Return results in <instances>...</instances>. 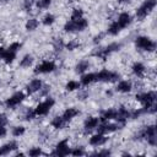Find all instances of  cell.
I'll use <instances>...</instances> for the list:
<instances>
[{"label":"cell","mask_w":157,"mask_h":157,"mask_svg":"<svg viewBox=\"0 0 157 157\" xmlns=\"http://www.w3.org/2000/svg\"><path fill=\"white\" fill-rule=\"evenodd\" d=\"M156 98H157V94H156L155 91H148V92H142V93H137L136 94V101H139L142 104L144 112L148 107L156 104Z\"/></svg>","instance_id":"6da1fadb"},{"label":"cell","mask_w":157,"mask_h":157,"mask_svg":"<svg viewBox=\"0 0 157 157\" xmlns=\"http://www.w3.org/2000/svg\"><path fill=\"white\" fill-rule=\"evenodd\" d=\"M157 1L156 0H145L137 9H136V18L139 20H144L147 15H150L152 12V10L156 7Z\"/></svg>","instance_id":"7a4b0ae2"},{"label":"cell","mask_w":157,"mask_h":157,"mask_svg":"<svg viewBox=\"0 0 157 157\" xmlns=\"http://www.w3.org/2000/svg\"><path fill=\"white\" fill-rule=\"evenodd\" d=\"M135 45H136V48H139V49H141L144 52H150V53L151 52H155V49H156V43L151 38H148L146 36H139V37H136Z\"/></svg>","instance_id":"3957f363"},{"label":"cell","mask_w":157,"mask_h":157,"mask_svg":"<svg viewBox=\"0 0 157 157\" xmlns=\"http://www.w3.org/2000/svg\"><path fill=\"white\" fill-rule=\"evenodd\" d=\"M120 75L118 72L110 71V70H101L99 72L96 74V81L98 82H105V83H113L119 80Z\"/></svg>","instance_id":"277c9868"},{"label":"cell","mask_w":157,"mask_h":157,"mask_svg":"<svg viewBox=\"0 0 157 157\" xmlns=\"http://www.w3.org/2000/svg\"><path fill=\"white\" fill-rule=\"evenodd\" d=\"M120 48H121V43H117V42H114V43L108 44V45H107V47H104V48L98 49L97 52H94V53H93V55H94V56H97V58H99V59L105 60V59H107L112 53L118 52Z\"/></svg>","instance_id":"5b68a950"},{"label":"cell","mask_w":157,"mask_h":157,"mask_svg":"<svg viewBox=\"0 0 157 157\" xmlns=\"http://www.w3.org/2000/svg\"><path fill=\"white\" fill-rule=\"evenodd\" d=\"M55 104V101H54V98H52V97H47L45 98V101H43V102H40L36 108H34V113H36V115L38 117H40V115H47L48 113H49V110L53 108V105Z\"/></svg>","instance_id":"8992f818"},{"label":"cell","mask_w":157,"mask_h":157,"mask_svg":"<svg viewBox=\"0 0 157 157\" xmlns=\"http://www.w3.org/2000/svg\"><path fill=\"white\" fill-rule=\"evenodd\" d=\"M56 69V65L52 60H44L40 64H38L34 69V74H49L53 72Z\"/></svg>","instance_id":"52a82bcc"},{"label":"cell","mask_w":157,"mask_h":157,"mask_svg":"<svg viewBox=\"0 0 157 157\" xmlns=\"http://www.w3.org/2000/svg\"><path fill=\"white\" fill-rule=\"evenodd\" d=\"M120 126H121V125H120V124H118V123L102 121V123H99V124H98L97 130H98V132L107 135V134H112V132L117 131L118 129H120Z\"/></svg>","instance_id":"ba28073f"},{"label":"cell","mask_w":157,"mask_h":157,"mask_svg":"<svg viewBox=\"0 0 157 157\" xmlns=\"http://www.w3.org/2000/svg\"><path fill=\"white\" fill-rule=\"evenodd\" d=\"M70 147H69V140L65 139V140H61L59 141L56 145H55V150L52 155L54 156H59V157H64V156H67L70 155Z\"/></svg>","instance_id":"9c48e42d"},{"label":"cell","mask_w":157,"mask_h":157,"mask_svg":"<svg viewBox=\"0 0 157 157\" xmlns=\"http://www.w3.org/2000/svg\"><path fill=\"white\" fill-rule=\"evenodd\" d=\"M151 136H157V134H156V126L155 125H147V126L142 128L135 135V140H147Z\"/></svg>","instance_id":"30bf717a"},{"label":"cell","mask_w":157,"mask_h":157,"mask_svg":"<svg viewBox=\"0 0 157 157\" xmlns=\"http://www.w3.org/2000/svg\"><path fill=\"white\" fill-rule=\"evenodd\" d=\"M26 98V94L23 93V92H16V93H13L10 98H7L6 101H5V105H6V108H15V107H17L20 103H22L23 102V99Z\"/></svg>","instance_id":"8fae6325"},{"label":"cell","mask_w":157,"mask_h":157,"mask_svg":"<svg viewBox=\"0 0 157 157\" xmlns=\"http://www.w3.org/2000/svg\"><path fill=\"white\" fill-rule=\"evenodd\" d=\"M108 141V137L104 135V134H101V132H97L94 135H92L88 140V144L91 146H94V147H98V146H102L104 145L105 142Z\"/></svg>","instance_id":"7c38bea8"},{"label":"cell","mask_w":157,"mask_h":157,"mask_svg":"<svg viewBox=\"0 0 157 157\" xmlns=\"http://www.w3.org/2000/svg\"><path fill=\"white\" fill-rule=\"evenodd\" d=\"M18 148V144L16 141H10V142H6L2 146H0V156H6V155H10L11 152L16 151Z\"/></svg>","instance_id":"4fadbf2b"},{"label":"cell","mask_w":157,"mask_h":157,"mask_svg":"<svg viewBox=\"0 0 157 157\" xmlns=\"http://www.w3.org/2000/svg\"><path fill=\"white\" fill-rule=\"evenodd\" d=\"M117 22H118V25L120 26V28L124 29V28H126V27L132 22V17H131V15L128 13V12H121V13L118 16Z\"/></svg>","instance_id":"5bb4252c"},{"label":"cell","mask_w":157,"mask_h":157,"mask_svg":"<svg viewBox=\"0 0 157 157\" xmlns=\"http://www.w3.org/2000/svg\"><path fill=\"white\" fill-rule=\"evenodd\" d=\"M99 123H101V120H99V118H97V117H90V118H87V119L85 120V123H83L85 131L88 132V131H92V130L97 129V126H98Z\"/></svg>","instance_id":"9a60e30c"},{"label":"cell","mask_w":157,"mask_h":157,"mask_svg":"<svg viewBox=\"0 0 157 157\" xmlns=\"http://www.w3.org/2000/svg\"><path fill=\"white\" fill-rule=\"evenodd\" d=\"M42 87H43V82H42L39 78H34V80H32V81L27 85L26 90H27V93H28V94H33V93L40 91Z\"/></svg>","instance_id":"2e32d148"},{"label":"cell","mask_w":157,"mask_h":157,"mask_svg":"<svg viewBox=\"0 0 157 157\" xmlns=\"http://www.w3.org/2000/svg\"><path fill=\"white\" fill-rule=\"evenodd\" d=\"M117 118V109L115 108H108L101 113L99 120L102 121H109V120H115Z\"/></svg>","instance_id":"e0dca14e"},{"label":"cell","mask_w":157,"mask_h":157,"mask_svg":"<svg viewBox=\"0 0 157 157\" xmlns=\"http://www.w3.org/2000/svg\"><path fill=\"white\" fill-rule=\"evenodd\" d=\"M131 90H132V85L128 80L119 81L118 85H117V87H115V91L117 92H120V93H129Z\"/></svg>","instance_id":"ac0fdd59"},{"label":"cell","mask_w":157,"mask_h":157,"mask_svg":"<svg viewBox=\"0 0 157 157\" xmlns=\"http://www.w3.org/2000/svg\"><path fill=\"white\" fill-rule=\"evenodd\" d=\"M131 70H132V74H134L136 77H140V78H141V77H144V75H145V72H146V66H145L142 63L136 61V63L132 64Z\"/></svg>","instance_id":"d6986e66"},{"label":"cell","mask_w":157,"mask_h":157,"mask_svg":"<svg viewBox=\"0 0 157 157\" xmlns=\"http://www.w3.org/2000/svg\"><path fill=\"white\" fill-rule=\"evenodd\" d=\"M78 114H80V110L76 109V108H74V107H71V108L65 109L61 117L65 119V121H70V120H72L74 118H76Z\"/></svg>","instance_id":"ffe728a7"},{"label":"cell","mask_w":157,"mask_h":157,"mask_svg":"<svg viewBox=\"0 0 157 157\" xmlns=\"http://www.w3.org/2000/svg\"><path fill=\"white\" fill-rule=\"evenodd\" d=\"M66 123H67V121H65V119H64L63 117H55V118H53V120H52L50 124H52V126H53L54 129L60 130V129H64V128H65Z\"/></svg>","instance_id":"44dd1931"},{"label":"cell","mask_w":157,"mask_h":157,"mask_svg":"<svg viewBox=\"0 0 157 157\" xmlns=\"http://www.w3.org/2000/svg\"><path fill=\"white\" fill-rule=\"evenodd\" d=\"M88 67H90V63L87 60H81V61H78L76 64L75 72L76 74H83V72H86L88 70Z\"/></svg>","instance_id":"7402d4cb"},{"label":"cell","mask_w":157,"mask_h":157,"mask_svg":"<svg viewBox=\"0 0 157 157\" xmlns=\"http://www.w3.org/2000/svg\"><path fill=\"white\" fill-rule=\"evenodd\" d=\"M96 81V74H93V72H90V74H85V75H82V77H81V85L82 86H88V85H91L92 82H94Z\"/></svg>","instance_id":"603a6c76"},{"label":"cell","mask_w":157,"mask_h":157,"mask_svg":"<svg viewBox=\"0 0 157 157\" xmlns=\"http://www.w3.org/2000/svg\"><path fill=\"white\" fill-rule=\"evenodd\" d=\"M74 22H75V32H82L88 26V21L85 17H82V18H80L77 21H74Z\"/></svg>","instance_id":"cb8c5ba5"},{"label":"cell","mask_w":157,"mask_h":157,"mask_svg":"<svg viewBox=\"0 0 157 157\" xmlns=\"http://www.w3.org/2000/svg\"><path fill=\"white\" fill-rule=\"evenodd\" d=\"M120 31H121L120 26L118 25L117 21H114V22H112V23L109 25V27H108V29H107V33H108L109 36H117V34L120 33Z\"/></svg>","instance_id":"d4e9b609"},{"label":"cell","mask_w":157,"mask_h":157,"mask_svg":"<svg viewBox=\"0 0 157 157\" xmlns=\"http://www.w3.org/2000/svg\"><path fill=\"white\" fill-rule=\"evenodd\" d=\"M16 54H17V53L11 52V50H9V49H6V50H5V53H4L2 60H4L6 64H11V63L16 59Z\"/></svg>","instance_id":"484cf974"},{"label":"cell","mask_w":157,"mask_h":157,"mask_svg":"<svg viewBox=\"0 0 157 157\" xmlns=\"http://www.w3.org/2000/svg\"><path fill=\"white\" fill-rule=\"evenodd\" d=\"M32 63H33V56L29 55V54H26V55L21 59V61H20V66L26 69V67H29V66L32 65Z\"/></svg>","instance_id":"4316f807"},{"label":"cell","mask_w":157,"mask_h":157,"mask_svg":"<svg viewBox=\"0 0 157 157\" xmlns=\"http://www.w3.org/2000/svg\"><path fill=\"white\" fill-rule=\"evenodd\" d=\"M38 25H39V22H38L37 18H29V20L26 22V29L29 31V32H32V31L37 29Z\"/></svg>","instance_id":"83f0119b"},{"label":"cell","mask_w":157,"mask_h":157,"mask_svg":"<svg viewBox=\"0 0 157 157\" xmlns=\"http://www.w3.org/2000/svg\"><path fill=\"white\" fill-rule=\"evenodd\" d=\"M80 87H81V83L77 82V81H75V80H71V81H69V82L65 85V88H66V91H69V92L76 91V90H78Z\"/></svg>","instance_id":"f1b7e54d"},{"label":"cell","mask_w":157,"mask_h":157,"mask_svg":"<svg viewBox=\"0 0 157 157\" xmlns=\"http://www.w3.org/2000/svg\"><path fill=\"white\" fill-rule=\"evenodd\" d=\"M54 22H55V16H54L53 13H47V15L43 17V20H42V23H43L44 26H52Z\"/></svg>","instance_id":"f546056e"},{"label":"cell","mask_w":157,"mask_h":157,"mask_svg":"<svg viewBox=\"0 0 157 157\" xmlns=\"http://www.w3.org/2000/svg\"><path fill=\"white\" fill-rule=\"evenodd\" d=\"M50 4H52V0H37L36 6L38 10H45L50 6Z\"/></svg>","instance_id":"4dcf8cb0"},{"label":"cell","mask_w":157,"mask_h":157,"mask_svg":"<svg viewBox=\"0 0 157 157\" xmlns=\"http://www.w3.org/2000/svg\"><path fill=\"white\" fill-rule=\"evenodd\" d=\"M82 17H83V11H82L81 9H74L70 20H71V21H77V20H80V18H82Z\"/></svg>","instance_id":"1f68e13d"},{"label":"cell","mask_w":157,"mask_h":157,"mask_svg":"<svg viewBox=\"0 0 157 157\" xmlns=\"http://www.w3.org/2000/svg\"><path fill=\"white\" fill-rule=\"evenodd\" d=\"M25 131H26V128L22 126V125H17V126L12 128V135H13L15 137H20V136H22V135L25 134Z\"/></svg>","instance_id":"d6a6232c"},{"label":"cell","mask_w":157,"mask_h":157,"mask_svg":"<svg viewBox=\"0 0 157 157\" xmlns=\"http://www.w3.org/2000/svg\"><path fill=\"white\" fill-rule=\"evenodd\" d=\"M40 155H43V151L40 147H32L28 151V156H31V157H38Z\"/></svg>","instance_id":"836d02e7"},{"label":"cell","mask_w":157,"mask_h":157,"mask_svg":"<svg viewBox=\"0 0 157 157\" xmlns=\"http://www.w3.org/2000/svg\"><path fill=\"white\" fill-rule=\"evenodd\" d=\"M78 47H80L78 40H70L69 43L65 44V48H66L67 50H75V49H77Z\"/></svg>","instance_id":"e575fe53"},{"label":"cell","mask_w":157,"mask_h":157,"mask_svg":"<svg viewBox=\"0 0 157 157\" xmlns=\"http://www.w3.org/2000/svg\"><path fill=\"white\" fill-rule=\"evenodd\" d=\"M70 155H72V156H75V157H77V156H83V155H85V150H83L82 146L75 147L74 150L70 151Z\"/></svg>","instance_id":"d590c367"},{"label":"cell","mask_w":157,"mask_h":157,"mask_svg":"<svg viewBox=\"0 0 157 157\" xmlns=\"http://www.w3.org/2000/svg\"><path fill=\"white\" fill-rule=\"evenodd\" d=\"M64 47H65V44H64V42H63L61 38H56V39L54 40V49H55L56 52H58V50H61Z\"/></svg>","instance_id":"8d00e7d4"},{"label":"cell","mask_w":157,"mask_h":157,"mask_svg":"<svg viewBox=\"0 0 157 157\" xmlns=\"http://www.w3.org/2000/svg\"><path fill=\"white\" fill-rule=\"evenodd\" d=\"M20 48H21V43H18V42H13V43H11L10 45H9V50H11V52H15V53H17L18 50H20Z\"/></svg>","instance_id":"74e56055"},{"label":"cell","mask_w":157,"mask_h":157,"mask_svg":"<svg viewBox=\"0 0 157 157\" xmlns=\"http://www.w3.org/2000/svg\"><path fill=\"white\" fill-rule=\"evenodd\" d=\"M37 115H36V113H34V109H28L27 112H26V115H25V119L26 120H32V119H34Z\"/></svg>","instance_id":"f35d334b"},{"label":"cell","mask_w":157,"mask_h":157,"mask_svg":"<svg viewBox=\"0 0 157 157\" xmlns=\"http://www.w3.org/2000/svg\"><path fill=\"white\" fill-rule=\"evenodd\" d=\"M32 6H33V0H25L23 1V9L25 11H31L32 10Z\"/></svg>","instance_id":"ab89813d"},{"label":"cell","mask_w":157,"mask_h":157,"mask_svg":"<svg viewBox=\"0 0 157 157\" xmlns=\"http://www.w3.org/2000/svg\"><path fill=\"white\" fill-rule=\"evenodd\" d=\"M7 121H9L7 115H6V114H4V113H0V125L5 126V125L7 124Z\"/></svg>","instance_id":"60d3db41"},{"label":"cell","mask_w":157,"mask_h":157,"mask_svg":"<svg viewBox=\"0 0 157 157\" xmlns=\"http://www.w3.org/2000/svg\"><path fill=\"white\" fill-rule=\"evenodd\" d=\"M110 153L112 152L109 150H102V151H97V152H94L92 155H94V156H109Z\"/></svg>","instance_id":"b9f144b4"},{"label":"cell","mask_w":157,"mask_h":157,"mask_svg":"<svg viewBox=\"0 0 157 157\" xmlns=\"http://www.w3.org/2000/svg\"><path fill=\"white\" fill-rule=\"evenodd\" d=\"M6 134H7L6 128H5V126H2V125H0V139L5 137V136H6Z\"/></svg>","instance_id":"7bdbcfd3"},{"label":"cell","mask_w":157,"mask_h":157,"mask_svg":"<svg viewBox=\"0 0 157 157\" xmlns=\"http://www.w3.org/2000/svg\"><path fill=\"white\" fill-rule=\"evenodd\" d=\"M103 37H104V34H103V33L97 34V36L93 38V43H94V44H97L98 42H101V40H102V38H103Z\"/></svg>","instance_id":"ee69618b"},{"label":"cell","mask_w":157,"mask_h":157,"mask_svg":"<svg viewBox=\"0 0 157 157\" xmlns=\"http://www.w3.org/2000/svg\"><path fill=\"white\" fill-rule=\"evenodd\" d=\"M5 50H6V49H4L2 47H0V59H2V56H4V53H5Z\"/></svg>","instance_id":"f6af8a7d"},{"label":"cell","mask_w":157,"mask_h":157,"mask_svg":"<svg viewBox=\"0 0 157 157\" xmlns=\"http://www.w3.org/2000/svg\"><path fill=\"white\" fill-rule=\"evenodd\" d=\"M131 0H118V2H120V4H126V2H130Z\"/></svg>","instance_id":"bcb514c9"},{"label":"cell","mask_w":157,"mask_h":157,"mask_svg":"<svg viewBox=\"0 0 157 157\" xmlns=\"http://www.w3.org/2000/svg\"><path fill=\"white\" fill-rule=\"evenodd\" d=\"M4 1H9V0H4Z\"/></svg>","instance_id":"7dc6e473"}]
</instances>
